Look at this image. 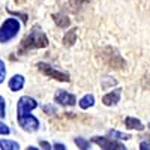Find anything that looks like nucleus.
<instances>
[{
	"label": "nucleus",
	"mask_w": 150,
	"mask_h": 150,
	"mask_svg": "<svg viewBox=\"0 0 150 150\" xmlns=\"http://www.w3.org/2000/svg\"><path fill=\"white\" fill-rule=\"evenodd\" d=\"M54 149L56 150H65L66 149V147L65 145H63L62 143H55L54 144Z\"/></svg>",
	"instance_id": "393cba45"
},
{
	"label": "nucleus",
	"mask_w": 150,
	"mask_h": 150,
	"mask_svg": "<svg viewBox=\"0 0 150 150\" xmlns=\"http://www.w3.org/2000/svg\"><path fill=\"white\" fill-rule=\"evenodd\" d=\"M49 45V39L42 28L39 25H34L20 43L17 53L23 55L32 50L47 47Z\"/></svg>",
	"instance_id": "f03ea898"
},
{
	"label": "nucleus",
	"mask_w": 150,
	"mask_h": 150,
	"mask_svg": "<svg viewBox=\"0 0 150 150\" xmlns=\"http://www.w3.org/2000/svg\"><path fill=\"white\" fill-rule=\"evenodd\" d=\"M0 133L2 135H8L10 134V128L2 122H0Z\"/></svg>",
	"instance_id": "4be33fe9"
},
{
	"label": "nucleus",
	"mask_w": 150,
	"mask_h": 150,
	"mask_svg": "<svg viewBox=\"0 0 150 150\" xmlns=\"http://www.w3.org/2000/svg\"><path fill=\"white\" fill-rule=\"evenodd\" d=\"M108 134L111 137H114V138L120 139V140H128L131 138V134L127 133H124V132H121V131H116L115 129H110L108 132Z\"/></svg>",
	"instance_id": "dca6fc26"
},
{
	"label": "nucleus",
	"mask_w": 150,
	"mask_h": 150,
	"mask_svg": "<svg viewBox=\"0 0 150 150\" xmlns=\"http://www.w3.org/2000/svg\"><path fill=\"white\" fill-rule=\"evenodd\" d=\"M14 2H15V3L17 4V5H18L19 3H21V0H14Z\"/></svg>",
	"instance_id": "bb28decb"
},
{
	"label": "nucleus",
	"mask_w": 150,
	"mask_h": 150,
	"mask_svg": "<svg viewBox=\"0 0 150 150\" xmlns=\"http://www.w3.org/2000/svg\"><path fill=\"white\" fill-rule=\"evenodd\" d=\"M54 100L56 103L62 106H74L76 104V97L74 95L69 93L63 89L56 91L54 96Z\"/></svg>",
	"instance_id": "0eeeda50"
},
{
	"label": "nucleus",
	"mask_w": 150,
	"mask_h": 150,
	"mask_svg": "<svg viewBox=\"0 0 150 150\" xmlns=\"http://www.w3.org/2000/svg\"><path fill=\"white\" fill-rule=\"evenodd\" d=\"M39 145L43 149H46V150L51 149V145L50 144L49 142L46 141V140H41V141L39 142Z\"/></svg>",
	"instance_id": "5701e85b"
},
{
	"label": "nucleus",
	"mask_w": 150,
	"mask_h": 150,
	"mask_svg": "<svg viewBox=\"0 0 150 150\" xmlns=\"http://www.w3.org/2000/svg\"><path fill=\"white\" fill-rule=\"evenodd\" d=\"M38 107L37 101L30 96L20 98L17 107V122L21 128L27 132H34L39 128V121L31 111Z\"/></svg>",
	"instance_id": "f257e3e1"
},
{
	"label": "nucleus",
	"mask_w": 150,
	"mask_h": 150,
	"mask_svg": "<svg viewBox=\"0 0 150 150\" xmlns=\"http://www.w3.org/2000/svg\"><path fill=\"white\" fill-rule=\"evenodd\" d=\"M92 0H68V11H70L73 14H77L83 5L89 3Z\"/></svg>",
	"instance_id": "ddd939ff"
},
{
	"label": "nucleus",
	"mask_w": 150,
	"mask_h": 150,
	"mask_svg": "<svg viewBox=\"0 0 150 150\" xmlns=\"http://www.w3.org/2000/svg\"><path fill=\"white\" fill-rule=\"evenodd\" d=\"M36 66L38 71L45 76L50 77L60 83L71 82V77L69 74L57 70L49 63H47L45 62H39L36 64Z\"/></svg>",
	"instance_id": "20e7f679"
},
{
	"label": "nucleus",
	"mask_w": 150,
	"mask_h": 150,
	"mask_svg": "<svg viewBox=\"0 0 150 150\" xmlns=\"http://www.w3.org/2000/svg\"><path fill=\"white\" fill-rule=\"evenodd\" d=\"M100 57L104 65L113 70H121L125 67L126 62L122 57L117 50L112 47H107L100 52Z\"/></svg>",
	"instance_id": "7ed1b4c3"
},
{
	"label": "nucleus",
	"mask_w": 150,
	"mask_h": 150,
	"mask_svg": "<svg viewBox=\"0 0 150 150\" xmlns=\"http://www.w3.org/2000/svg\"><path fill=\"white\" fill-rule=\"evenodd\" d=\"M76 31H77V28L74 27L65 33L62 38V44L64 46L66 47H71L74 45L77 38Z\"/></svg>",
	"instance_id": "f8f14e48"
},
{
	"label": "nucleus",
	"mask_w": 150,
	"mask_h": 150,
	"mask_svg": "<svg viewBox=\"0 0 150 150\" xmlns=\"http://www.w3.org/2000/svg\"><path fill=\"white\" fill-rule=\"evenodd\" d=\"M74 143L80 149L82 150L89 149L91 147L90 143L88 140H86V139L83 138V137H76L74 139Z\"/></svg>",
	"instance_id": "f3484780"
},
{
	"label": "nucleus",
	"mask_w": 150,
	"mask_h": 150,
	"mask_svg": "<svg viewBox=\"0 0 150 150\" xmlns=\"http://www.w3.org/2000/svg\"><path fill=\"white\" fill-rule=\"evenodd\" d=\"M6 11H7V12L8 13V14L20 17V18L23 21V22L24 24H26V22H27L28 15L26 14H23V13H21V12H18V11H10L8 10V8H6Z\"/></svg>",
	"instance_id": "a211bd4d"
},
{
	"label": "nucleus",
	"mask_w": 150,
	"mask_h": 150,
	"mask_svg": "<svg viewBox=\"0 0 150 150\" xmlns=\"http://www.w3.org/2000/svg\"><path fill=\"white\" fill-rule=\"evenodd\" d=\"M0 115L1 118L3 119L5 116V102L2 96H0Z\"/></svg>",
	"instance_id": "412c9836"
},
{
	"label": "nucleus",
	"mask_w": 150,
	"mask_h": 150,
	"mask_svg": "<svg viewBox=\"0 0 150 150\" xmlns=\"http://www.w3.org/2000/svg\"><path fill=\"white\" fill-rule=\"evenodd\" d=\"M122 88L112 90V92L106 94L102 97V103L107 107L115 106L121 100Z\"/></svg>",
	"instance_id": "6e6552de"
},
{
	"label": "nucleus",
	"mask_w": 150,
	"mask_h": 150,
	"mask_svg": "<svg viewBox=\"0 0 150 150\" xmlns=\"http://www.w3.org/2000/svg\"><path fill=\"white\" fill-rule=\"evenodd\" d=\"M25 78L23 75L15 74L10 79L8 82L9 89L12 92H18L23 88Z\"/></svg>",
	"instance_id": "1a4fd4ad"
},
{
	"label": "nucleus",
	"mask_w": 150,
	"mask_h": 150,
	"mask_svg": "<svg viewBox=\"0 0 150 150\" xmlns=\"http://www.w3.org/2000/svg\"><path fill=\"white\" fill-rule=\"evenodd\" d=\"M26 149H33V150H38V149L35 148V147H34V146H29V147H28V148Z\"/></svg>",
	"instance_id": "a878e982"
},
{
	"label": "nucleus",
	"mask_w": 150,
	"mask_h": 150,
	"mask_svg": "<svg viewBox=\"0 0 150 150\" xmlns=\"http://www.w3.org/2000/svg\"><path fill=\"white\" fill-rule=\"evenodd\" d=\"M51 17L56 26L61 29L68 28L71 25V19L69 18V17L59 12L56 14H52Z\"/></svg>",
	"instance_id": "9b49d317"
},
{
	"label": "nucleus",
	"mask_w": 150,
	"mask_h": 150,
	"mask_svg": "<svg viewBox=\"0 0 150 150\" xmlns=\"http://www.w3.org/2000/svg\"><path fill=\"white\" fill-rule=\"evenodd\" d=\"M21 29V24L14 18L6 19L0 29L1 43H6L15 37Z\"/></svg>",
	"instance_id": "39448f33"
},
{
	"label": "nucleus",
	"mask_w": 150,
	"mask_h": 150,
	"mask_svg": "<svg viewBox=\"0 0 150 150\" xmlns=\"http://www.w3.org/2000/svg\"><path fill=\"white\" fill-rule=\"evenodd\" d=\"M95 104V98L92 94H87L80 99L79 105L83 110H86Z\"/></svg>",
	"instance_id": "4468645a"
},
{
	"label": "nucleus",
	"mask_w": 150,
	"mask_h": 150,
	"mask_svg": "<svg viewBox=\"0 0 150 150\" xmlns=\"http://www.w3.org/2000/svg\"><path fill=\"white\" fill-rule=\"evenodd\" d=\"M5 76H6V69L4 62L2 60L0 61V83H2L5 80Z\"/></svg>",
	"instance_id": "6ab92c4d"
},
{
	"label": "nucleus",
	"mask_w": 150,
	"mask_h": 150,
	"mask_svg": "<svg viewBox=\"0 0 150 150\" xmlns=\"http://www.w3.org/2000/svg\"><path fill=\"white\" fill-rule=\"evenodd\" d=\"M42 110L45 113H47V114H53L56 111V108L53 105H50V104L44 105L42 107Z\"/></svg>",
	"instance_id": "aec40b11"
},
{
	"label": "nucleus",
	"mask_w": 150,
	"mask_h": 150,
	"mask_svg": "<svg viewBox=\"0 0 150 150\" xmlns=\"http://www.w3.org/2000/svg\"><path fill=\"white\" fill-rule=\"evenodd\" d=\"M91 141L96 143L101 149L104 150H125L127 148L123 143L116 140H110L108 137L96 136L91 138Z\"/></svg>",
	"instance_id": "423d86ee"
},
{
	"label": "nucleus",
	"mask_w": 150,
	"mask_h": 150,
	"mask_svg": "<svg viewBox=\"0 0 150 150\" xmlns=\"http://www.w3.org/2000/svg\"><path fill=\"white\" fill-rule=\"evenodd\" d=\"M140 149L149 150L150 149V143L147 141H143L140 144Z\"/></svg>",
	"instance_id": "b1692460"
},
{
	"label": "nucleus",
	"mask_w": 150,
	"mask_h": 150,
	"mask_svg": "<svg viewBox=\"0 0 150 150\" xmlns=\"http://www.w3.org/2000/svg\"><path fill=\"white\" fill-rule=\"evenodd\" d=\"M0 147L3 150H18L20 149V145L14 140L1 139L0 140Z\"/></svg>",
	"instance_id": "2eb2a0df"
},
{
	"label": "nucleus",
	"mask_w": 150,
	"mask_h": 150,
	"mask_svg": "<svg viewBox=\"0 0 150 150\" xmlns=\"http://www.w3.org/2000/svg\"><path fill=\"white\" fill-rule=\"evenodd\" d=\"M125 127L128 130H136V131H141L145 129L144 125L142 123L139 119L132 116H127L124 121Z\"/></svg>",
	"instance_id": "9d476101"
}]
</instances>
